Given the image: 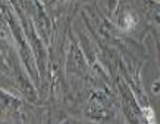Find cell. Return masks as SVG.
<instances>
[{
  "label": "cell",
  "mask_w": 160,
  "mask_h": 124,
  "mask_svg": "<svg viewBox=\"0 0 160 124\" xmlns=\"http://www.w3.org/2000/svg\"><path fill=\"white\" fill-rule=\"evenodd\" d=\"M142 114H144V117H146L147 124H157V123H156L154 111H153L150 106H147V108H142Z\"/></svg>",
  "instance_id": "obj_1"
}]
</instances>
